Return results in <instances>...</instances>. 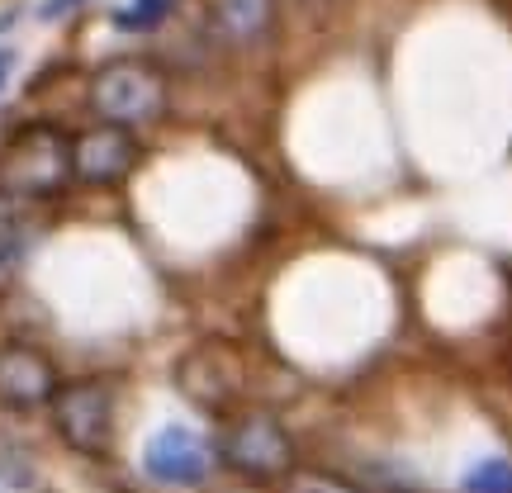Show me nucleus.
Returning a JSON list of instances; mask_svg holds the SVG:
<instances>
[{
  "label": "nucleus",
  "instance_id": "9b49d317",
  "mask_svg": "<svg viewBox=\"0 0 512 493\" xmlns=\"http://www.w3.org/2000/svg\"><path fill=\"white\" fill-rule=\"evenodd\" d=\"M285 493H361L342 475H323V470H285Z\"/></svg>",
  "mask_w": 512,
  "mask_h": 493
},
{
  "label": "nucleus",
  "instance_id": "1a4fd4ad",
  "mask_svg": "<svg viewBox=\"0 0 512 493\" xmlns=\"http://www.w3.org/2000/svg\"><path fill=\"white\" fill-rule=\"evenodd\" d=\"M271 10H275V0H214V24H219L223 38L247 43V38L266 34Z\"/></svg>",
  "mask_w": 512,
  "mask_h": 493
},
{
  "label": "nucleus",
  "instance_id": "7ed1b4c3",
  "mask_svg": "<svg viewBox=\"0 0 512 493\" xmlns=\"http://www.w3.org/2000/svg\"><path fill=\"white\" fill-rule=\"evenodd\" d=\"M176 384L195 408L228 413L247 394V356L228 337H204L200 347H190L176 361Z\"/></svg>",
  "mask_w": 512,
  "mask_h": 493
},
{
  "label": "nucleus",
  "instance_id": "ddd939ff",
  "mask_svg": "<svg viewBox=\"0 0 512 493\" xmlns=\"http://www.w3.org/2000/svg\"><path fill=\"white\" fill-rule=\"evenodd\" d=\"M470 493H512V465L508 460H479L470 479H465Z\"/></svg>",
  "mask_w": 512,
  "mask_h": 493
},
{
  "label": "nucleus",
  "instance_id": "2eb2a0df",
  "mask_svg": "<svg viewBox=\"0 0 512 493\" xmlns=\"http://www.w3.org/2000/svg\"><path fill=\"white\" fill-rule=\"evenodd\" d=\"M10 72H15V53H10V48H0V91H5Z\"/></svg>",
  "mask_w": 512,
  "mask_h": 493
},
{
  "label": "nucleus",
  "instance_id": "f03ea898",
  "mask_svg": "<svg viewBox=\"0 0 512 493\" xmlns=\"http://www.w3.org/2000/svg\"><path fill=\"white\" fill-rule=\"evenodd\" d=\"M91 105L105 124L119 128H143L152 124L157 114L166 110V81L152 62H138V57H124V62H110L100 67L91 81Z\"/></svg>",
  "mask_w": 512,
  "mask_h": 493
},
{
  "label": "nucleus",
  "instance_id": "9d476101",
  "mask_svg": "<svg viewBox=\"0 0 512 493\" xmlns=\"http://www.w3.org/2000/svg\"><path fill=\"white\" fill-rule=\"evenodd\" d=\"M171 10H176V0H128L124 10L114 15V24H119L124 34H147V29L166 24Z\"/></svg>",
  "mask_w": 512,
  "mask_h": 493
},
{
  "label": "nucleus",
  "instance_id": "0eeeda50",
  "mask_svg": "<svg viewBox=\"0 0 512 493\" xmlns=\"http://www.w3.org/2000/svg\"><path fill=\"white\" fill-rule=\"evenodd\" d=\"M143 470L157 484H176V489H200L209 479V446H204L190 427H162L147 441Z\"/></svg>",
  "mask_w": 512,
  "mask_h": 493
},
{
  "label": "nucleus",
  "instance_id": "f257e3e1",
  "mask_svg": "<svg viewBox=\"0 0 512 493\" xmlns=\"http://www.w3.org/2000/svg\"><path fill=\"white\" fill-rule=\"evenodd\" d=\"M67 176H72V143L48 124L24 128L0 147V190H10L19 200L57 195Z\"/></svg>",
  "mask_w": 512,
  "mask_h": 493
},
{
  "label": "nucleus",
  "instance_id": "423d86ee",
  "mask_svg": "<svg viewBox=\"0 0 512 493\" xmlns=\"http://www.w3.org/2000/svg\"><path fill=\"white\" fill-rule=\"evenodd\" d=\"M138 166V138L119 124L86 128L72 138V176L86 185H114Z\"/></svg>",
  "mask_w": 512,
  "mask_h": 493
},
{
  "label": "nucleus",
  "instance_id": "39448f33",
  "mask_svg": "<svg viewBox=\"0 0 512 493\" xmlns=\"http://www.w3.org/2000/svg\"><path fill=\"white\" fill-rule=\"evenodd\" d=\"M223 460L247 479H275L290 470L294 460V446H290V432L280 427V418L271 413H247L228 427L223 437Z\"/></svg>",
  "mask_w": 512,
  "mask_h": 493
},
{
  "label": "nucleus",
  "instance_id": "6e6552de",
  "mask_svg": "<svg viewBox=\"0 0 512 493\" xmlns=\"http://www.w3.org/2000/svg\"><path fill=\"white\" fill-rule=\"evenodd\" d=\"M57 394L53 361L34 347H5L0 351V403L5 408H43Z\"/></svg>",
  "mask_w": 512,
  "mask_h": 493
},
{
  "label": "nucleus",
  "instance_id": "4468645a",
  "mask_svg": "<svg viewBox=\"0 0 512 493\" xmlns=\"http://www.w3.org/2000/svg\"><path fill=\"white\" fill-rule=\"evenodd\" d=\"M81 5H86V0H43V5H38V15L62 19V15H72V10H81Z\"/></svg>",
  "mask_w": 512,
  "mask_h": 493
},
{
  "label": "nucleus",
  "instance_id": "20e7f679",
  "mask_svg": "<svg viewBox=\"0 0 512 493\" xmlns=\"http://www.w3.org/2000/svg\"><path fill=\"white\" fill-rule=\"evenodd\" d=\"M57 437L81 456H105L114 437V394L105 380H72L57 384L53 394Z\"/></svg>",
  "mask_w": 512,
  "mask_h": 493
},
{
  "label": "nucleus",
  "instance_id": "f8f14e48",
  "mask_svg": "<svg viewBox=\"0 0 512 493\" xmlns=\"http://www.w3.org/2000/svg\"><path fill=\"white\" fill-rule=\"evenodd\" d=\"M24 261H29V238L10 223H0V285H10Z\"/></svg>",
  "mask_w": 512,
  "mask_h": 493
}]
</instances>
